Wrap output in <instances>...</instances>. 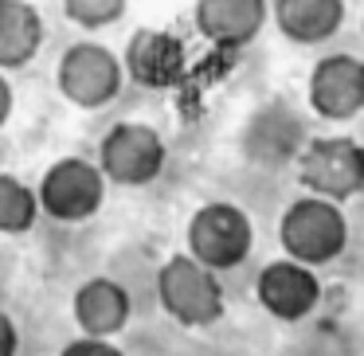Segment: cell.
I'll use <instances>...</instances> for the list:
<instances>
[{"instance_id":"6","label":"cell","mask_w":364,"mask_h":356,"mask_svg":"<svg viewBox=\"0 0 364 356\" xmlns=\"http://www.w3.org/2000/svg\"><path fill=\"white\" fill-rule=\"evenodd\" d=\"M40 212H48L59 223H82L95 220L98 207L106 200V176L98 161L87 157H59L55 165L43 173L40 188Z\"/></svg>"},{"instance_id":"15","label":"cell","mask_w":364,"mask_h":356,"mask_svg":"<svg viewBox=\"0 0 364 356\" xmlns=\"http://www.w3.org/2000/svg\"><path fill=\"white\" fill-rule=\"evenodd\" d=\"M40 220V196L20 176L0 173V235H24Z\"/></svg>"},{"instance_id":"3","label":"cell","mask_w":364,"mask_h":356,"mask_svg":"<svg viewBox=\"0 0 364 356\" xmlns=\"http://www.w3.org/2000/svg\"><path fill=\"white\" fill-rule=\"evenodd\" d=\"M298 184L309 188V196H321L329 204L364 192V145L356 137H309L298 153Z\"/></svg>"},{"instance_id":"11","label":"cell","mask_w":364,"mask_h":356,"mask_svg":"<svg viewBox=\"0 0 364 356\" xmlns=\"http://www.w3.org/2000/svg\"><path fill=\"white\" fill-rule=\"evenodd\" d=\"M71 309H75V325L82 329V337H98V340L118 337L129 325V317H134V301H129L126 286L114 282V278L82 282L75 290Z\"/></svg>"},{"instance_id":"5","label":"cell","mask_w":364,"mask_h":356,"mask_svg":"<svg viewBox=\"0 0 364 356\" xmlns=\"http://www.w3.org/2000/svg\"><path fill=\"white\" fill-rule=\"evenodd\" d=\"M122 79H126L122 59L110 48L90 43V40L71 43L55 67L59 95L71 106H79V110H102V106H110L122 95Z\"/></svg>"},{"instance_id":"10","label":"cell","mask_w":364,"mask_h":356,"mask_svg":"<svg viewBox=\"0 0 364 356\" xmlns=\"http://www.w3.org/2000/svg\"><path fill=\"white\" fill-rule=\"evenodd\" d=\"M126 75L137 87L165 90L173 82H181L184 75V48L176 36L157 32V28H137L126 43V59H122Z\"/></svg>"},{"instance_id":"7","label":"cell","mask_w":364,"mask_h":356,"mask_svg":"<svg viewBox=\"0 0 364 356\" xmlns=\"http://www.w3.org/2000/svg\"><path fill=\"white\" fill-rule=\"evenodd\" d=\"M98 168L106 180L122 188L153 184L165 168V141L145 122H118L98 145Z\"/></svg>"},{"instance_id":"12","label":"cell","mask_w":364,"mask_h":356,"mask_svg":"<svg viewBox=\"0 0 364 356\" xmlns=\"http://www.w3.org/2000/svg\"><path fill=\"white\" fill-rule=\"evenodd\" d=\"M267 28V0H196V32L215 48H247Z\"/></svg>"},{"instance_id":"1","label":"cell","mask_w":364,"mask_h":356,"mask_svg":"<svg viewBox=\"0 0 364 356\" xmlns=\"http://www.w3.org/2000/svg\"><path fill=\"white\" fill-rule=\"evenodd\" d=\"M278 243H282L286 259L301 262V266H325V262L341 259L348 243V220L341 204H329L321 196H301L278 220Z\"/></svg>"},{"instance_id":"17","label":"cell","mask_w":364,"mask_h":356,"mask_svg":"<svg viewBox=\"0 0 364 356\" xmlns=\"http://www.w3.org/2000/svg\"><path fill=\"white\" fill-rule=\"evenodd\" d=\"M59 356H126L118 345H110V340H98V337H79L71 340V345H63V352Z\"/></svg>"},{"instance_id":"9","label":"cell","mask_w":364,"mask_h":356,"mask_svg":"<svg viewBox=\"0 0 364 356\" xmlns=\"http://www.w3.org/2000/svg\"><path fill=\"white\" fill-rule=\"evenodd\" d=\"M255 293H259V306L270 317H278V321H306L317 309V301H321V282L301 262L278 259L259 270Z\"/></svg>"},{"instance_id":"19","label":"cell","mask_w":364,"mask_h":356,"mask_svg":"<svg viewBox=\"0 0 364 356\" xmlns=\"http://www.w3.org/2000/svg\"><path fill=\"white\" fill-rule=\"evenodd\" d=\"M9 118H12V87H9V79H4V71H0V129H4Z\"/></svg>"},{"instance_id":"18","label":"cell","mask_w":364,"mask_h":356,"mask_svg":"<svg viewBox=\"0 0 364 356\" xmlns=\"http://www.w3.org/2000/svg\"><path fill=\"white\" fill-rule=\"evenodd\" d=\"M16 348H20V333L12 325V317L0 309V356H16Z\"/></svg>"},{"instance_id":"8","label":"cell","mask_w":364,"mask_h":356,"mask_svg":"<svg viewBox=\"0 0 364 356\" xmlns=\"http://www.w3.org/2000/svg\"><path fill=\"white\" fill-rule=\"evenodd\" d=\"M309 106L325 122H353L364 110V59L325 55L309 71Z\"/></svg>"},{"instance_id":"4","label":"cell","mask_w":364,"mask_h":356,"mask_svg":"<svg viewBox=\"0 0 364 356\" xmlns=\"http://www.w3.org/2000/svg\"><path fill=\"white\" fill-rule=\"evenodd\" d=\"M251 247H255V227H251L243 207L215 200V204H204L192 212L188 254L200 266L212 270V274L215 270H235L239 262H247Z\"/></svg>"},{"instance_id":"2","label":"cell","mask_w":364,"mask_h":356,"mask_svg":"<svg viewBox=\"0 0 364 356\" xmlns=\"http://www.w3.org/2000/svg\"><path fill=\"white\" fill-rule=\"evenodd\" d=\"M157 301L176 325L184 329H208L223 317V286L208 266L192 254H173L157 270Z\"/></svg>"},{"instance_id":"14","label":"cell","mask_w":364,"mask_h":356,"mask_svg":"<svg viewBox=\"0 0 364 356\" xmlns=\"http://www.w3.org/2000/svg\"><path fill=\"white\" fill-rule=\"evenodd\" d=\"M43 48V20L32 0H0V71H20Z\"/></svg>"},{"instance_id":"13","label":"cell","mask_w":364,"mask_h":356,"mask_svg":"<svg viewBox=\"0 0 364 356\" xmlns=\"http://www.w3.org/2000/svg\"><path fill=\"white\" fill-rule=\"evenodd\" d=\"M270 16L290 43L314 48L337 36V28L345 24V0H274Z\"/></svg>"},{"instance_id":"16","label":"cell","mask_w":364,"mask_h":356,"mask_svg":"<svg viewBox=\"0 0 364 356\" xmlns=\"http://www.w3.org/2000/svg\"><path fill=\"white\" fill-rule=\"evenodd\" d=\"M129 0H63V16L71 24L87 28V32H98V28H110L126 16Z\"/></svg>"}]
</instances>
